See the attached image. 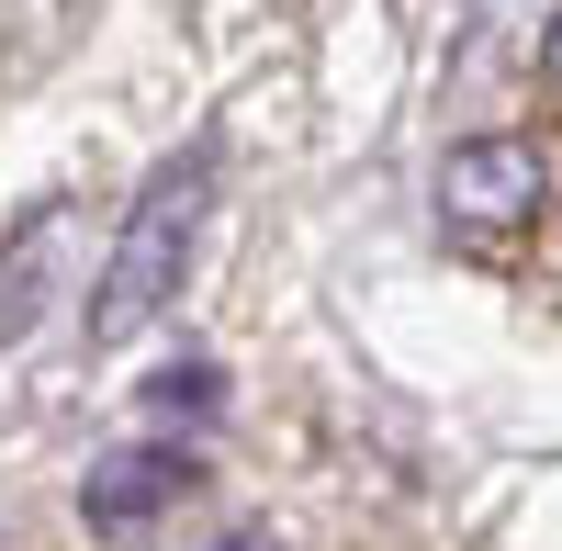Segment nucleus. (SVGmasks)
<instances>
[{
    "label": "nucleus",
    "instance_id": "4",
    "mask_svg": "<svg viewBox=\"0 0 562 551\" xmlns=\"http://www.w3.org/2000/svg\"><path fill=\"white\" fill-rule=\"evenodd\" d=\"M45 259H57V214H34L12 259H0V338H23L34 327V304H45Z\"/></svg>",
    "mask_w": 562,
    "mask_h": 551
},
{
    "label": "nucleus",
    "instance_id": "7",
    "mask_svg": "<svg viewBox=\"0 0 562 551\" xmlns=\"http://www.w3.org/2000/svg\"><path fill=\"white\" fill-rule=\"evenodd\" d=\"M214 551H270V540H259V529H225V540H214Z\"/></svg>",
    "mask_w": 562,
    "mask_h": 551
},
{
    "label": "nucleus",
    "instance_id": "6",
    "mask_svg": "<svg viewBox=\"0 0 562 551\" xmlns=\"http://www.w3.org/2000/svg\"><path fill=\"white\" fill-rule=\"evenodd\" d=\"M540 79H551V90H562V23H551V34H540Z\"/></svg>",
    "mask_w": 562,
    "mask_h": 551
},
{
    "label": "nucleus",
    "instance_id": "2",
    "mask_svg": "<svg viewBox=\"0 0 562 551\" xmlns=\"http://www.w3.org/2000/svg\"><path fill=\"white\" fill-rule=\"evenodd\" d=\"M540 203H551V158L529 135H461L439 158V214L461 237H518V225H540Z\"/></svg>",
    "mask_w": 562,
    "mask_h": 551
},
{
    "label": "nucleus",
    "instance_id": "1",
    "mask_svg": "<svg viewBox=\"0 0 562 551\" xmlns=\"http://www.w3.org/2000/svg\"><path fill=\"white\" fill-rule=\"evenodd\" d=\"M203 203H214V147H180L147 169V192H135L124 237H113V270L90 282V349H124L169 315L180 270H192V237H203Z\"/></svg>",
    "mask_w": 562,
    "mask_h": 551
},
{
    "label": "nucleus",
    "instance_id": "3",
    "mask_svg": "<svg viewBox=\"0 0 562 551\" xmlns=\"http://www.w3.org/2000/svg\"><path fill=\"white\" fill-rule=\"evenodd\" d=\"M203 473H192V450H158V439H135V450H113V462H90V484H79V518L90 529H147L158 507H180Z\"/></svg>",
    "mask_w": 562,
    "mask_h": 551
},
{
    "label": "nucleus",
    "instance_id": "5",
    "mask_svg": "<svg viewBox=\"0 0 562 551\" xmlns=\"http://www.w3.org/2000/svg\"><path fill=\"white\" fill-rule=\"evenodd\" d=\"M147 405H158V417H169V428H180V417H192V428H203V417H214V405H225V383H214V360H169V372L147 383Z\"/></svg>",
    "mask_w": 562,
    "mask_h": 551
}]
</instances>
